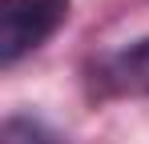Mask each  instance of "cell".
Instances as JSON below:
<instances>
[{
  "label": "cell",
  "mask_w": 149,
  "mask_h": 144,
  "mask_svg": "<svg viewBox=\"0 0 149 144\" xmlns=\"http://www.w3.org/2000/svg\"><path fill=\"white\" fill-rule=\"evenodd\" d=\"M69 20V0H4L0 4V64L12 68L36 52Z\"/></svg>",
  "instance_id": "1"
},
{
  "label": "cell",
  "mask_w": 149,
  "mask_h": 144,
  "mask_svg": "<svg viewBox=\"0 0 149 144\" xmlns=\"http://www.w3.org/2000/svg\"><path fill=\"white\" fill-rule=\"evenodd\" d=\"M101 96H149V36L117 48L93 68Z\"/></svg>",
  "instance_id": "2"
},
{
  "label": "cell",
  "mask_w": 149,
  "mask_h": 144,
  "mask_svg": "<svg viewBox=\"0 0 149 144\" xmlns=\"http://www.w3.org/2000/svg\"><path fill=\"white\" fill-rule=\"evenodd\" d=\"M4 144H61V136L32 116H8L4 120Z\"/></svg>",
  "instance_id": "3"
}]
</instances>
